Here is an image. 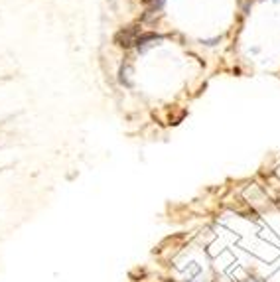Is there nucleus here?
Here are the masks:
<instances>
[{
  "label": "nucleus",
  "instance_id": "1",
  "mask_svg": "<svg viewBox=\"0 0 280 282\" xmlns=\"http://www.w3.org/2000/svg\"><path fill=\"white\" fill-rule=\"evenodd\" d=\"M140 36H142V34H140L136 28H125L123 32L116 34V44H118V46H125V48H130V46H134V44H138Z\"/></svg>",
  "mask_w": 280,
  "mask_h": 282
},
{
  "label": "nucleus",
  "instance_id": "4",
  "mask_svg": "<svg viewBox=\"0 0 280 282\" xmlns=\"http://www.w3.org/2000/svg\"><path fill=\"white\" fill-rule=\"evenodd\" d=\"M249 282H258V280H249Z\"/></svg>",
  "mask_w": 280,
  "mask_h": 282
},
{
  "label": "nucleus",
  "instance_id": "2",
  "mask_svg": "<svg viewBox=\"0 0 280 282\" xmlns=\"http://www.w3.org/2000/svg\"><path fill=\"white\" fill-rule=\"evenodd\" d=\"M130 75H132V67H130V65H125V67L121 69V83H125V85H132Z\"/></svg>",
  "mask_w": 280,
  "mask_h": 282
},
{
  "label": "nucleus",
  "instance_id": "3",
  "mask_svg": "<svg viewBox=\"0 0 280 282\" xmlns=\"http://www.w3.org/2000/svg\"><path fill=\"white\" fill-rule=\"evenodd\" d=\"M148 2V12L156 14L160 8H162V4H164V0H146Z\"/></svg>",
  "mask_w": 280,
  "mask_h": 282
}]
</instances>
